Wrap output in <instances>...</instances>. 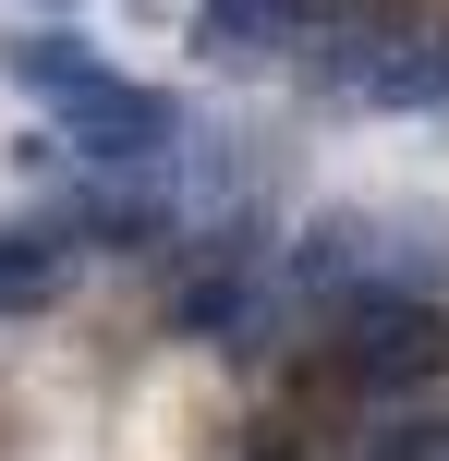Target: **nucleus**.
<instances>
[{
	"label": "nucleus",
	"mask_w": 449,
	"mask_h": 461,
	"mask_svg": "<svg viewBox=\"0 0 449 461\" xmlns=\"http://www.w3.org/2000/svg\"><path fill=\"white\" fill-rule=\"evenodd\" d=\"M328 376L340 401H413L449 376V303L437 292H340L316 303V340H304V389Z\"/></svg>",
	"instance_id": "f257e3e1"
},
{
	"label": "nucleus",
	"mask_w": 449,
	"mask_h": 461,
	"mask_svg": "<svg viewBox=\"0 0 449 461\" xmlns=\"http://www.w3.org/2000/svg\"><path fill=\"white\" fill-rule=\"evenodd\" d=\"M49 134H61L73 158H97V170H158L170 146L194 134V110L170 86H146V73L97 61V73H73V86L49 97Z\"/></svg>",
	"instance_id": "f03ea898"
},
{
	"label": "nucleus",
	"mask_w": 449,
	"mask_h": 461,
	"mask_svg": "<svg viewBox=\"0 0 449 461\" xmlns=\"http://www.w3.org/2000/svg\"><path fill=\"white\" fill-rule=\"evenodd\" d=\"M340 0H194V49L207 61H280L292 37H328Z\"/></svg>",
	"instance_id": "7ed1b4c3"
},
{
	"label": "nucleus",
	"mask_w": 449,
	"mask_h": 461,
	"mask_svg": "<svg viewBox=\"0 0 449 461\" xmlns=\"http://www.w3.org/2000/svg\"><path fill=\"white\" fill-rule=\"evenodd\" d=\"M61 267H73V243L49 219H0V316H37L61 292Z\"/></svg>",
	"instance_id": "20e7f679"
},
{
	"label": "nucleus",
	"mask_w": 449,
	"mask_h": 461,
	"mask_svg": "<svg viewBox=\"0 0 449 461\" xmlns=\"http://www.w3.org/2000/svg\"><path fill=\"white\" fill-rule=\"evenodd\" d=\"M73 73H97L85 24H24V37H13V86H24V97H61Z\"/></svg>",
	"instance_id": "39448f33"
},
{
	"label": "nucleus",
	"mask_w": 449,
	"mask_h": 461,
	"mask_svg": "<svg viewBox=\"0 0 449 461\" xmlns=\"http://www.w3.org/2000/svg\"><path fill=\"white\" fill-rule=\"evenodd\" d=\"M364 461H449V413H437V401H426V413H401Z\"/></svg>",
	"instance_id": "423d86ee"
}]
</instances>
